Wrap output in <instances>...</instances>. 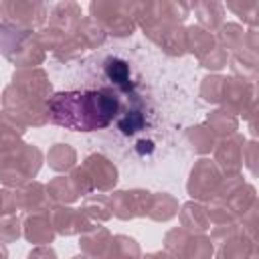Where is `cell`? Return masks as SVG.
<instances>
[{
    "mask_svg": "<svg viewBox=\"0 0 259 259\" xmlns=\"http://www.w3.org/2000/svg\"><path fill=\"white\" fill-rule=\"evenodd\" d=\"M81 212L89 219V221H109L111 214V204H109V196L103 194H87L81 206Z\"/></svg>",
    "mask_w": 259,
    "mask_h": 259,
    "instance_id": "28",
    "label": "cell"
},
{
    "mask_svg": "<svg viewBox=\"0 0 259 259\" xmlns=\"http://www.w3.org/2000/svg\"><path fill=\"white\" fill-rule=\"evenodd\" d=\"M83 168L89 174V178L93 182V188H97L101 192L111 190L115 186V182H117V168L113 166L111 160H107L101 154L87 156L85 162H83Z\"/></svg>",
    "mask_w": 259,
    "mask_h": 259,
    "instance_id": "16",
    "label": "cell"
},
{
    "mask_svg": "<svg viewBox=\"0 0 259 259\" xmlns=\"http://www.w3.org/2000/svg\"><path fill=\"white\" fill-rule=\"evenodd\" d=\"M150 198H152V192H148V190H140V188L117 190L109 196L111 214L121 221H130L134 217H148Z\"/></svg>",
    "mask_w": 259,
    "mask_h": 259,
    "instance_id": "12",
    "label": "cell"
},
{
    "mask_svg": "<svg viewBox=\"0 0 259 259\" xmlns=\"http://www.w3.org/2000/svg\"><path fill=\"white\" fill-rule=\"evenodd\" d=\"M212 200L223 204L235 219H241L257 202V196H255V188L251 184H247V182H243V178L235 176V178H227V182L221 184V188Z\"/></svg>",
    "mask_w": 259,
    "mask_h": 259,
    "instance_id": "9",
    "label": "cell"
},
{
    "mask_svg": "<svg viewBox=\"0 0 259 259\" xmlns=\"http://www.w3.org/2000/svg\"><path fill=\"white\" fill-rule=\"evenodd\" d=\"M89 12L91 18L99 22L107 34L127 36L136 28V20L132 16V4L127 2H91Z\"/></svg>",
    "mask_w": 259,
    "mask_h": 259,
    "instance_id": "6",
    "label": "cell"
},
{
    "mask_svg": "<svg viewBox=\"0 0 259 259\" xmlns=\"http://www.w3.org/2000/svg\"><path fill=\"white\" fill-rule=\"evenodd\" d=\"M22 235V221L16 217H2L0 219V243H14Z\"/></svg>",
    "mask_w": 259,
    "mask_h": 259,
    "instance_id": "36",
    "label": "cell"
},
{
    "mask_svg": "<svg viewBox=\"0 0 259 259\" xmlns=\"http://www.w3.org/2000/svg\"><path fill=\"white\" fill-rule=\"evenodd\" d=\"M237 125H239L237 117L225 109H217V111L208 113V117H206V127L210 130L212 136H219L221 140L237 134Z\"/></svg>",
    "mask_w": 259,
    "mask_h": 259,
    "instance_id": "25",
    "label": "cell"
},
{
    "mask_svg": "<svg viewBox=\"0 0 259 259\" xmlns=\"http://www.w3.org/2000/svg\"><path fill=\"white\" fill-rule=\"evenodd\" d=\"M12 87H16L18 91L32 95L36 99H42V101H47L51 97V81H49L47 73L38 67L14 71L12 73Z\"/></svg>",
    "mask_w": 259,
    "mask_h": 259,
    "instance_id": "15",
    "label": "cell"
},
{
    "mask_svg": "<svg viewBox=\"0 0 259 259\" xmlns=\"http://www.w3.org/2000/svg\"><path fill=\"white\" fill-rule=\"evenodd\" d=\"M105 73L111 79L113 85H117L121 91H130L132 83H130V67L125 61L121 59H107L105 61Z\"/></svg>",
    "mask_w": 259,
    "mask_h": 259,
    "instance_id": "32",
    "label": "cell"
},
{
    "mask_svg": "<svg viewBox=\"0 0 259 259\" xmlns=\"http://www.w3.org/2000/svg\"><path fill=\"white\" fill-rule=\"evenodd\" d=\"M184 36H186V51H190L194 57H198V61L204 59L217 47V38L202 26H188Z\"/></svg>",
    "mask_w": 259,
    "mask_h": 259,
    "instance_id": "22",
    "label": "cell"
},
{
    "mask_svg": "<svg viewBox=\"0 0 259 259\" xmlns=\"http://www.w3.org/2000/svg\"><path fill=\"white\" fill-rule=\"evenodd\" d=\"M36 38H38V42H40L42 49H49L55 57H59L63 61L77 59L85 51V45L79 40L77 34L67 32V30H61V28H55V26L40 28L38 34H36Z\"/></svg>",
    "mask_w": 259,
    "mask_h": 259,
    "instance_id": "11",
    "label": "cell"
},
{
    "mask_svg": "<svg viewBox=\"0 0 259 259\" xmlns=\"http://www.w3.org/2000/svg\"><path fill=\"white\" fill-rule=\"evenodd\" d=\"M28 259H57V253L49 245H38L28 253Z\"/></svg>",
    "mask_w": 259,
    "mask_h": 259,
    "instance_id": "42",
    "label": "cell"
},
{
    "mask_svg": "<svg viewBox=\"0 0 259 259\" xmlns=\"http://www.w3.org/2000/svg\"><path fill=\"white\" fill-rule=\"evenodd\" d=\"M0 14L4 16L6 24L32 30L45 22L47 6L42 2H32V0H8V2H0Z\"/></svg>",
    "mask_w": 259,
    "mask_h": 259,
    "instance_id": "10",
    "label": "cell"
},
{
    "mask_svg": "<svg viewBox=\"0 0 259 259\" xmlns=\"http://www.w3.org/2000/svg\"><path fill=\"white\" fill-rule=\"evenodd\" d=\"M227 8L229 10H233L237 16H241L245 22H249V24H257V16H259V2H255V0H247V2H229L227 4Z\"/></svg>",
    "mask_w": 259,
    "mask_h": 259,
    "instance_id": "35",
    "label": "cell"
},
{
    "mask_svg": "<svg viewBox=\"0 0 259 259\" xmlns=\"http://www.w3.org/2000/svg\"><path fill=\"white\" fill-rule=\"evenodd\" d=\"M51 223H53L55 233L65 235V237L81 235L93 227V223L79 208H71L65 204H57L51 208Z\"/></svg>",
    "mask_w": 259,
    "mask_h": 259,
    "instance_id": "14",
    "label": "cell"
},
{
    "mask_svg": "<svg viewBox=\"0 0 259 259\" xmlns=\"http://www.w3.org/2000/svg\"><path fill=\"white\" fill-rule=\"evenodd\" d=\"M26 127H22L20 123H16L12 117H8L4 111L0 113V150L20 142V138L24 136Z\"/></svg>",
    "mask_w": 259,
    "mask_h": 259,
    "instance_id": "33",
    "label": "cell"
},
{
    "mask_svg": "<svg viewBox=\"0 0 259 259\" xmlns=\"http://www.w3.org/2000/svg\"><path fill=\"white\" fill-rule=\"evenodd\" d=\"M219 47L225 49V51H241L243 45H245V30L239 26V24H233V22H227L219 28Z\"/></svg>",
    "mask_w": 259,
    "mask_h": 259,
    "instance_id": "31",
    "label": "cell"
},
{
    "mask_svg": "<svg viewBox=\"0 0 259 259\" xmlns=\"http://www.w3.org/2000/svg\"><path fill=\"white\" fill-rule=\"evenodd\" d=\"M14 196H16V208L24 210V212H42V210H51L49 204V194H47V186L30 180L20 188H14Z\"/></svg>",
    "mask_w": 259,
    "mask_h": 259,
    "instance_id": "18",
    "label": "cell"
},
{
    "mask_svg": "<svg viewBox=\"0 0 259 259\" xmlns=\"http://www.w3.org/2000/svg\"><path fill=\"white\" fill-rule=\"evenodd\" d=\"M79 22H81V8L75 2H61L51 10L49 26H55V28L77 34Z\"/></svg>",
    "mask_w": 259,
    "mask_h": 259,
    "instance_id": "21",
    "label": "cell"
},
{
    "mask_svg": "<svg viewBox=\"0 0 259 259\" xmlns=\"http://www.w3.org/2000/svg\"><path fill=\"white\" fill-rule=\"evenodd\" d=\"M223 109L237 115L245 113L253 117L255 111V87L251 81L239 79V77H223V89H221V101Z\"/></svg>",
    "mask_w": 259,
    "mask_h": 259,
    "instance_id": "8",
    "label": "cell"
},
{
    "mask_svg": "<svg viewBox=\"0 0 259 259\" xmlns=\"http://www.w3.org/2000/svg\"><path fill=\"white\" fill-rule=\"evenodd\" d=\"M47 162L55 172H67L75 168L77 152L69 144H55L47 154Z\"/></svg>",
    "mask_w": 259,
    "mask_h": 259,
    "instance_id": "26",
    "label": "cell"
},
{
    "mask_svg": "<svg viewBox=\"0 0 259 259\" xmlns=\"http://www.w3.org/2000/svg\"><path fill=\"white\" fill-rule=\"evenodd\" d=\"M111 259H142L140 245L127 235H115L111 239Z\"/></svg>",
    "mask_w": 259,
    "mask_h": 259,
    "instance_id": "34",
    "label": "cell"
},
{
    "mask_svg": "<svg viewBox=\"0 0 259 259\" xmlns=\"http://www.w3.org/2000/svg\"><path fill=\"white\" fill-rule=\"evenodd\" d=\"M73 259H89V257H85V255H77V257H73Z\"/></svg>",
    "mask_w": 259,
    "mask_h": 259,
    "instance_id": "45",
    "label": "cell"
},
{
    "mask_svg": "<svg viewBox=\"0 0 259 259\" xmlns=\"http://www.w3.org/2000/svg\"><path fill=\"white\" fill-rule=\"evenodd\" d=\"M47 194H49V200H53L57 204H69V202H75L81 196L77 192V188L73 186V182H71L69 176H57V178H53L47 184Z\"/></svg>",
    "mask_w": 259,
    "mask_h": 259,
    "instance_id": "23",
    "label": "cell"
},
{
    "mask_svg": "<svg viewBox=\"0 0 259 259\" xmlns=\"http://www.w3.org/2000/svg\"><path fill=\"white\" fill-rule=\"evenodd\" d=\"M142 259H174V257L168 255L166 251H156V253H150V255H146V257H142Z\"/></svg>",
    "mask_w": 259,
    "mask_h": 259,
    "instance_id": "43",
    "label": "cell"
},
{
    "mask_svg": "<svg viewBox=\"0 0 259 259\" xmlns=\"http://www.w3.org/2000/svg\"><path fill=\"white\" fill-rule=\"evenodd\" d=\"M22 233L26 241L32 245H49L55 239V229L51 223V210L42 212H28L22 221Z\"/></svg>",
    "mask_w": 259,
    "mask_h": 259,
    "instance_id": "19",
    "label": "cell"
},
{
    "mask_svg": "<svg viewBox=\"0 0 259 259\" xmlns=\"http://www.w3.org/2000/svg\"><path fill=\"white\" fill-rule=\"evenodd\" d=\"M200 24L204 26V30H217L223 26V16H225V6L219 2H196L192 4Z\"/></svg>",
    "mask_w": 259,
    "mask_h": 259,
    "instance_id": "24",
    "label": "cell"
},
{
    "mask_svg": "<svg viewBox=\"0 0 259 259\" xmlns=\"http://www.w3.org/2000/svg\"><path fill=\"white\" fill-rule=\"evenodd\" d=\"M49 121L73 130L93 132L107 127L119 113V99L113 89L61 91L47 99Z\"/></svg>",
    "mask_w": 259,
    "mask_h": 259,
    "instance_id": "1",
    "label": "cell"
},
{
    "mask_svg": "<svg viewBox=\"0 0 259 259\" xmlns=\"http://www.w3.org/2000/svg\"><path fill=\"white\" fill-rule=\"evenodd\" d=\"M221 89H223V77L221 75H208L202 79L200 95L208 103H219L221 101Z\"/></svg>",
    "mask_w": 259,
    "mask_h": 259,
    "instance_id": "37",
    "label": "cell"
},
{
    "mask_svg": "<svg viewBox=\"0 0 259 259\" xmlns=\"http://www.w3.org/2000/svg\"><path fill=\"white\" fill-rule=\"evenodd\" d=\"M69 178H71L73 186L77 188V192H79L81 196H87V194H91V192L95 190V188H93V182H91V178H89V174L85 172L83 166L73 168V172L69 174Z\"/></svg>",
    "mask_w": 259,
    "mask_h": 259,
    "instance_id": "39",
    "label": "cell"
},
{
    "mask_svg": "<svg viewBox=\"0 0 259 259\" xmlns=\"http://www.w3.org/2000/svg\"><path fill=\"white\" fill-rule=\"evenodd\" d=\"M117 123H119V130H121L125 136H130V134H136V132L144 125V115H142L140 109L130 107L127 111H123V115H119Z\"/></svg>",
    "mask_w": 259,
    "mask_h": 259,
    "instance_id": "38",
    "label": "cell"
},
{
    "mask_svg": "<svg viewBox=\"0 0 259 259\" xmlns=\"http://www.w3.org/2000/svg\"><path fill=\"white\" fill-rule=\"evenodd\" d=\"M178 212V200L166 192H158L152 194L150 198V208H148V217L154 221H168Z\"/></svg>",
    "mask_w": 259,
    "mask_h": 259,
    "instance_id": "27",
    "label": "cell"
},
{
    "mask_svg": "<svg viewBox=\"0 0 259 259\" xmlns=\"http://www.w3.org/2000/svg\"><path fill=\"white\" fill-rule=\"evenodd\" d=\"M221 184H223V174L217 168V164L208 158H202L192 166L188 182H186V190L192 196V200H206L208 202L214 198Z\"/></svg>",
    "mask_w": 259,
    "mask_h": 259,
    "instance_id": "7",
    "label": "cell"
},
{
    "mask_svg": "<svg viewBox=\"0 0 259 259\" xmlns=\"http://www.w3.org/2000/svg\"><path fill=\"white\" fill-rule=\"evenodd\" d=\"M2 107H4V113L12 117L16 123H20L22 127H28V125L38 127L49 121L47 101L26 95L12 85H8L2 93Z\"/></svg>",
    "mask_w": 259,
    "mask_h": 259,
    "instance_id": "4",
    "label": "cell"
},
{
    "mask_svg": "<svg viewBox=\"0 0 259 259\" xmlns=\"http://www.w3.org/2000/svg\"><path fill=\"white\" fill-rule=\"evenodd\" d=\"M200 65L202 67H206V69H212V71H219V69H223L225 65H227V51L225 49H221L219 45L204 57V59H200Z\"/></svg>",
    "mask_w": 259,
    "mask_h": 259,
    "instance_id": "40",
    "label": "cell"
},
{
    "mask_svg": "<svg viewBox=\"0 0 259 259\" xmlns=\"http://www.w3.org/2000/svg\"><path fill=\"white\" fill-rule=\"evenodd\" d=\"M164 247H166V253L172 255L174 259H210L214 251L210 237L190 233L182 227L170 229L166 233Z\"/></svg>",
    "mask_w": 259,
    "mask_h": 259,
    "instance_id": "5",
    "label": "cell"
},
{
    "mask_svg": "<svg viewBox=\"0 0 259 259\" xmlns=\"http://www.w3.org/2000/svg\"><path fill=\"white\" fill-rule=\"evenodd\" d=\"M178 217H180L182 229H186V231H190V233L202 235L204 231L210 229V221H208V214H206V206H202L200 202L190 200V202L182 204Z\"/></svg>",
    "mask_w": 259,
    "mask_h": 259,
    "instance_id": "20",
    "label": "cell"
},
{
    "mask_svg": "<svg viewBox=\"0 0 259 259\" xmlns=\"http://www.w3.org/2000/svg\"><path fill=\"white\" fill-rule=\"evenodd\" d=\"M16 210V196L10 188H0V219L10 217Z\"/></svg>",
    "mask_w": 259,
    "mask_h": 259,
    "instance_id": "41",
    "label": "cell"
},
{
    "mask_svg": "<svg viewBox=\"0 0 259 259\" xmlns=\"http://www.w3.org/2000/svg\"><path fill=\"white\" fill-rule=\"evenodd\" d=\"M0 259H8V249L0 243Z\"/></svg>",
    "mask_w": 259,
    "mask_h": 259,
    "instance_id": "44",
    "label": "cell"
},
{
    "mask_svg": "<svg viewBox=\"0 0 259 259\" xmlns=\"http://www.w3.org/2000/svg\"><path fill=\"white\" fill-rule=\"evenodd\" d=\"M111 233L105 227L93 225L85 233H81L79 247L89 259H111Z\"/></svg>",
    "mask_w": 259,
    "mask_h": 259,
    "instance_id": "17",
    "label": "cell"
},
{
    "mask_svg": "<svg viewBox=\"0 0 259 259\" xmlns=\"http://www.w3.org/2000/svg\"><path fill=\"white\" fill-rule=\"evenodd\" d=\"M0 53L18 69H32L45 61V49L40 47L32 30L16 28L12 24H0Z\"/></svg>",
    "mask_w": 259,
    "mask_h": 259,
    "instance_id": "3",
    "label": "cell"
},
{
    "mask_svg": "<svg viewBox=\"0 0 259 259\" xmlns=\"http://www.w3.org/2000/svg\"><path fill=\"white\" fill-rule=\"evenodd\" d=\"M184 142L196 154H208L210 150H214V136L210 134V130L206 125H194V127L186 130Z\"/></svg>",
    "mask_w": 259,
    "mask_h": 259,
    "instance_id": "29",
    "label": "cell"
},
{
    "mask_svg": "<svg viewBox=\"0 0 259 259\" xmlns=\"http://www.w3.org/2000/svg\"><path fill=\"white\" fill-rule=\"evenodd\" d=\"M42 166V152L24 142L0 150V180L8 188H20L30 182Z\"/></svg>",
    "mask_w": 259,
    "mask_h": 259,
    "instance_id": "2",
    "label": "cell"
},
{
    "mask_svg": "<svg viewBox=\"0 0 259 259\" xmlns=\"http://www.w3.org/2000/svg\"><path fill=\"white\" fill-rule=\"evenodd\" d=\"M77 36L85 45V49H95V47H99L105 40L107 32L93 18H81V22L77 26Z\"/></svg>",
    "mask_w": 259,
    "mask_h": 259,
    "instance_id": "30",
    "label": "cell"
},
{
    "mask_svg": "<svg viewBox=\"0 0 259 259\" xmlns=\"http://www.w3.org/2000/svg\"><path fill=\"white\" fill-rule=\"evenodd\" d=\"M243 148H245V138L241 134H233L229 138H223L214 146V164L225 174L227 178L239 176L243 168Z\"/></svg>",
    "mask_w": 259,
    "mask_h": 259,
    "instance_id": "13",
    "label": "cell"
}]
</instances>
